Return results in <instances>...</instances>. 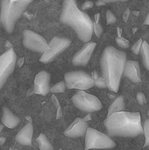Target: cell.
Returning a JSON list of instances; mask_svg holds the SVG:
<instances>
[{
	"instance_id": "cell-17",
	"label": "cell",
	"mask_w": 149,
	"mask_h": 150,
	"mask_svg": "<svg viewBox=\"0 0 149 150\" xmlns=\"http://www.w3.org/2000/svg\"><path fill=\"white\" fill-rule=\"evenodd\" d=\"M124 106L125 104L124 98L122 96H120L115 99L109 108L107 117L110 116L113 113L122 111L124 109Z\"/></svg>"
},
{
	"instance_id": "cell-30",
	"label": "cell",
	"mask_w": 149,
	"mask_h": 150,
	"mask_svg": "<svg viewBox=\"0 0 149 150\" xmlns=\"http://www.w3.org/2000/svg\"><path fill=\"white\" fill-rule=\"evenodd\" d=\"M102 1L104 4H107V3L115 2H118V1L125 2V1H129V0H102Z\"/></svg>"
},
{
	"instance_id": "cell-18",
	"label": "cell",
	"mask_w": 149,
	"mask_h": 150,
	"mask_svg": "<svg viewBox=\"0 0 149 150\" xmlns=\"http://www.w3.org/2000/svg\"><path fill=\"white\" fill-rule=\"evenodd\" d=\"M39 149L41 150H53V147L48 140L47 138L43 134L41 133L37 139Z\"/></svg>"
},
{
	"instance_id": "cell-21",
	"label": "cell",
	"mask_w": 149,
	"mask_h": 150,
	"mask_svg": "<svg viewBox=\"0 0 149 150\" xmlns=\"http://www.w3.org/2000/svg\"><path fill=\"white\" fill-rule=\"evenodd\" d=\"M143 129V133L145 137V142L143 147H145L147 146H149V119H148L145 120Z\"/></svg>"
},
{
	"instance_id": "cell-13",
	"label": "cell",
	"mask_w": 149,
	"mask_h": 150,
	"mask_svg": "<svg viewBox=\"0 0 149 150\" xmlns=\"http://www.w3.org/2000/svg\"><path fill=\"white\" fill-rule=\"evenodd\" d=\"M88 128L86 121L81 118H76L64 132V134L69 138L83 136Z\"/></svg>"
},
{
	"instance_id": "cell-19",
	"label": "cell",
	"mask_w": 149,
	"mask_h": 150,
	"mask_svg": "<svg viewBox=\"0 0 149 150\" xmlns=\"http://www.w3.org/2000/svg\"><path fill=\"white\" fill-rule=\"evenodd\" d=\"M141 52L143 64L144 67L149 70V45L146 41L142 42Z\"/></svg>"
},
{
	"instance_id": "cell-27",
	"label": "cell",
	"mask_w": 149,
	"mask_h": 150,
	"mask_svg": "<svg viewBox=\"0 0 149 150\" xmlns=\"http://www.w3.org/2000/svg\"><path fill=\"white\" fill-rule=\"evenodd\" d=\"M137 100L138 103H139V104L140 105H143L144 103H146V98H145V95L142 93V92H138L137 94V96H136Z\"/></svg>"
},
{
	"instance_id": "cell-15",
	"label": "cell",
	"mask_w": 149,
	"mask_h": 150,
	"mask_svg": "<svg viewBox=\"0 0 149 150\" xmlns=\"http://www.w3.org/2000/svg\"><path fill=\"white\" fill-rule=\"evenodd\" d=\"M33 134V125L32 123H28L16 134L15 139L21 145L30 146L32 143Z\"/></svg>"
},
{
	"instance_id": "cell-35",
	"label": "cell",
	"mask_w": 149,
	"mask_h": 150,
	"mask_svg": "<svg viewBox=\"0 0 149 150\" xmlns=\"http://www.w3.org/2000/svg\"><path fill=\"white\" fill-rule=\"evenodd\" d=\"M3 128H4V126H3V125H0V133H1V132H2V129H3Z\"/></svg>"
},
{
	"instance_id": "cell-28",
	"label": "cell",
	"mask_w": 149,
	"mask_h": 150,
	"mask_svg": "<svg viewBox=\"0 0 149 150\" xmlns=\"http://www.w3.org/2000/svg\"><path fill=\"white\" fill-rule=\"evenodd\" d=\"M93 2L88 1L85 2L83 4V5H82V9H84V10H86V9H89V8H91V7H93Z\"/></svg>"
},
{
	"instance_id": "cell-3",
	"label": "cell",
	"mask_w": 149,
	"mask_h": 150,
	"mask_svg": "<svg viewBox=\"0 0 149 150\" xmlns=\"http://www.w3.org/2000/svg\"><path fill=\"white\" fill-rule=\"evenodd\" d=\"M61 23L72 28L81 41H90L94 31V23L81 11L75 0H64L60 16Z\"/></svg>"
},
{
	"instance_id": "cell-12",
	"label": "cell",
	"mask_w": 149,
	"mask_h": 150,
	"mask_svg": "<svg viewBox=\"0 0 149 150\" xmlns=\"http://www.w3.org/2000/svg\"><path fill=\"white\" fill-rule=\"evenodd\" d=\"M96 43L93 42L87 43L74 55L72 63L74 66H85L89 62Z\"/></svg>"
},
{
	"instance_id": "cell-31",
	"label": "cell",
	"mask_w": 149,
	"mask_h": 150,
	"mask_svg": "<svg viewBox=\"0 0 149 150\" xmlns=\"http://www.w3.org/2000/svg\"><path fill=\"white\" fill-rule=\"evenodd\" d=\"M98 74H97V73H96V71H93V72H92V74H91V77H92V78L94 79V81L95 80L96 78H98Z\"/></svg>"
},
{
	"instance_id": "cell-5",
	"label": "cell",
	"mask_w": 149,
	"mask_h": 150,
	"mask_svg": "<svg viewBox=\"0 0 149 150\" xmlns=\"http://www.w3.org/2000/svg\"><path fill=\"white\" fill-rule=\"evenodd\" d=\"M85 134V150L110 149L116 146L110 137L93 128L88 127Z\"/></svg>"
},
{
	"instance_id": "cell-11",
	"label": "cell",
	"mask_w": 149,
	"mask_h": 150,
	"mask_svg": "<svg viewBox=\"0 0 149 150\" xmlns=\"http://www.w3.org/2000/svg\"><path fill=\"white\" fill-rule=\"evenodd\" d=\"M51 74L46 71H41L36 75L34 82V92L46 96L50 92Z\"/></svg>"
},
{
	"instance_id": "cell-16",
	"label": "cell",
	"mask_w": 149,
	"mask_h": 150,
	"mask_svg": "<svg viewBox=\"0 0 149 150\" xmlns=\"http://www.w3.org/2000/svg\"><path fill=\"white\" fill-rule=\"evenodd\" d=\"M2 122L7 128L14 129L19 125L20 119L18 116L15 115L10 109L4 106L2 108Z\"/></svg>"
},
{
	"instance_id": "cell-20",
	"label": "cell",
	"mask_w": 149,
	"mask_h": 150,
	"mask_svg": "<svg viewBox=\"0 0 149 150\" xmlns=\"http://www.w3.org/2000/svg\"><path fill=\"white\" fill-rule=\"evenodd\" d=\"M66 87L65 82L61 81L56 84L54 86L51 88L50 92L52 93H63L65 91Z\"/></svg>"
},
{
	"instance_id": "cell-9",
	"label": "cell",
	"mask_w": 149,
	"mask_h": 150,
	"mask_svg": "<svg viewBox=\"0 0 149 150\" xmlns=\"http://www.w3.org/2000/svg\"><path fill=\"white\" fill-rule=\"evenodd\" d=\"M71 44V41L66 38L54 37L49 42V49L44 52L40 59V62L47 64L53 61L58 55L66 50Z\"/></svg>"
},
{
	"instance_id": "cell-33",
	"label": "cell",
	"mask_w": 149,
	"mask_h": 150,
	"mask_svg": "<svg viewBox=\"0 0 149 150\" xmlns=\"http://www.w3.org/2000/svg\"><path fill=\"white\" fill-rule=\"evenodd\" d=\"M117 31H118V37H121L122 29L121 28H117Z\"/></svg>"
},
{
	"instance_id": "cell-25",
	"label": "cell",
	"mask_w": 149,
	"mask_h": 150,
	"mask_svg": "<svg viewBox=\"0 0 149 150\" xmlns=\"http://www.w3.org/2000/svg\"><path fill=\"white\" fill-rule=\"evenodd\" d=\"M106 18H107V24H111L115 23L117 21V19L115 18V15L113 14L110 10H107L106 13Z\"/></svg>"
},
{
	"instance_id": "cell-6",
	"label": "cell",
	"mask_w": 149,
	"mask_h": 150,
	"mask_svg": "<svg viewBox=\"0 0 149 150\" xmlns=\"http://www.w3.org/2000/svg\"><path fill=\"white\" fill-rule=\"evenodd\" d=\"M71 100L77 108L87 112L99 111L103 107L101 101L98 97L89 94L83 90L77 92L72 96Z\"/></svg>"
},
{
	"instance_id": "cell-7",
	"label": "cell",
	"mask_w": 149,
	"mask_h": 150,
	"mask_svg": "<svg viewBox=\"0 0 149 150\" xmlns=\"http://www.w3.org/2000/svg\"><path fill=\"white\" fill-rule=\"evenodd\" d=\"M65 82L68 89L80 90H86L95 85L92 77L83 71H74L66 73Z\"/></svg>"
},
{
	"instance_id": "cell-29",
	"label": "cell",
	"mask_w": 149,
	"mask_h": 150,
	"mask_svg": "<svg viewBox=\"0 0 149 150\" xmlns=\"http://www.w3.org/2000/svg\"><path fill=\"white\" fill-rule=\"evenodd\" d=\"M129 8L127 9L125 12L124 13L123 15V19L124 21H127L128 18H129Z\"/></svg>"
},
{
	"instance_id": "cell-10",
	"label": "cell",
	"mask_w": 149,
	"mask_h": 150,
	"mask_svg": "<svg viewBox=\"0 0 149 150\" xmlns=\"http://www.w3.org/2000/svg\"><path fill=\"white\" fill-rule=\"evenodd\" d=\"M22 34V44L30 51L43 54L49 49L47 42L39 34L30 30H24Z\"/></svg>"
},
{
	"instance_id": "cell-22",
	"label": "cell",
	"mask_w": 149,
	"mask_h": 150,
	"mask_svg": "<svg viewBox=\"0 0 149 150\" xmlns=\"http://www.w3.org/2000/svg\"><path fill=\"white\" fill-rule=\"evenodd\" d=\"M115 41L119 47L123 48H128L129 46V41L122 37H117L115 38Z\"/></svg>"
},
{
	"instance_id": "cell-34",
	"label": "cell",
	"mask_w": 149,
	"mask_h": 150,
	"mask_svg": "<svg viewBox=\"0 0 149 150\" xmlns=\"http://www.w3.org/2000/svg\"><path fill=\"white\" fill-rule=\"evenodd\" d=\"M85 121H88V120H91V115H90V114H89L88 116H86V117H85V119H84Z\"/></svg>"
},
{
	"instance_id": "cell-36",
	"label": "cell",
	"mask_w": 149,
	"mask_h": 150,
	"mask_svg": "<svg viewBox=\"0 0 149 150\" xmlns=\"http://www.w3.org/2000/svg\"><path fill=\"white\" fill-rule=\"evenodd\" d=\"M1 23V15H0V23Z\"/></svg>"
},
{
	"instance_id": "cell-24",
	"label": "cell",
	"mask_w": 149,
	"mask_h": 150,
	"mask_svg": "<svg viewBox=\"0 0 149 150\" xmlns=\"http://www.w3.org/2000/svg\"><path fill=\"white\" fill-rule=\"evenodd\" d=\"M142 39H140L138 41H137L135 44L134 45L132 48V51L133 53L135 55H138L140 51H141V45H142Z\"/></svg>"
},
{
	"instance_id": "cell-26",
	"label": "cell",
	"mask_w": 149,
	"mask_h": 150,
	"mask_svg": "<svg viewBox=\"0 0 149 150\" xmlns=\"http://www.w3.org/2000/svg\"><path fill=\"white\" fill-rule=\"evenodd\" d=\"M94 30L96 35L98 38H100L102 32H103V28H102L101 25L100 24H99L98 23H94Z\"/></svg>"
},
{
	"instance_id": "cell-32",
	"label": "cell",
	"mask_w": 149,
	"mask_h": 150,
	"mask_svg": "<svg viewBox=\"0 0 149 150\" xmlns=\"http://www.w3.org/2000/svg\"><path fill=\"white\" fill-rule=\"evenodd\" d=\"M143 24L149 25V14H148L146 19H145V21L144 23H143Z\"/></svg>"
},
{
	"instance_id": "cell-8",
	"label": "cell",
	"mask_w": 149,
	"mask_h": 150,
	"mask_svg": "<svg viewBox=\"0 0 149 150\" xmlns=\"http://www.w3.org/2000/svg\"><path fill=\"white\" fill-rule=\"evenodd\" d=\"M17 56L13 48H10L0 55V89L14 71Z\"/></svg>"
},
{
	"instance_id": "cell-2",
	"label": "cell",
	"mask_w": 149,
	"mask_h": 150,
	"mask_svg": "<svg viewBox=\"0 0 149 150\" xmlns=\"http://www.w3.org/2000/svg\"><path fill=\"white\" fill-rule=\"evenodd\" d=\"M104 124L109 136L136 137L143 133L139 112H116L108 116Z\"/></svg>"
},
{
	"instance_id": "cell-14",
	"label": "cell",
	"mask_w": 149,
	"mask_h": 150,
	"mask_svg": "<svg viewBox=\"0 0 149 150\" xmlns=\"http://www.w3.org/2000/svg\"><path fill=\"white\" fill-rule=\"evenodd\" d=\"M124 75L134 83L141 82V72L138 63L134 60H128L123 72Z\"/></svg>"
},
{
	"instance_id": "cell-4",
	"label": "cell",
	"mask_w": 149,
	"mask_h": 150,
	"mask_svg": "<svg viewBox=\"0 0 149 150\" xmlns=\"http://www.w3.org/2000/svg\"><path fill=\"white\" fill-rule=\"evenodd\" d=\"M33 0H1V23L8 34L14 32L16 22Z\"/></svg>"
},
{
	"instance_id": "cell-23",
	"label": "cell",
	"mask_w": 149,
	"mask_h": 150,
	"mask_svg": "<svg viewBox=\"0 0 149 150\" xmlns=\"http://www.w3.org/2000/svg\"><path fill=\"white\" fill-rule=\"evenodd\" d=\"M94 84L95 86L99 88H107V86L106 84L105 81L104 80L103 77H99L94 80Z\"/></svg>"
},
{
	"instance_id": "cell-1",
	"label": "cell",
	"mask_w": 149,
	"mask_h": 150,
	"mask_svg": "<svg viewBox=\"0 0 149 150\" xmlns=\"http://www.w3.org/2000/svg\"><path fill=\"white\" fill-rule=\"evenodd\" d=\"M126 62V53L114 47L108 46L103 51L101 65L103 77L110 91L118 92Z\"/></svg>"
}]
</instances>
